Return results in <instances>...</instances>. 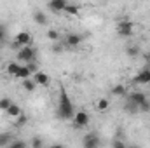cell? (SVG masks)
<instances>
[{"instance_id":"cell-33","label":"cell","mask_w":150,"mask_h":148,"mask_svg":"<svg viewBox=\"0 0 150 148\" xmlns=\"http://www.w3.org/2000/svg\"><path fill=\"white\" fill-rule=\"evenodd\" d=\"M49 148H65V145H61V143H54V145H51Z\"/></svg>"},{"instance_id":"cell-31","label":"cell","mask_w":150,"mask_h":148,"mask_svg":"<svg viewBox=\"0 0 150 148\" xmlns=\"http://www.w3.org/2000/svg\"><path fill=\"white\" fill-rule=\"evenodd\" d=\"M113 148H127V147H126L120 140H115V141H113Z\"/></svg>"},{"instance_id":"cell-24","label":"cell","mask_w":150,"mask_h":148,"mask_svg":"<svg viewBox=\"0 0 150 148\" xmlns=\"http://www.w3.org/2000/svg\"><path fill=\"white\" fill-rule=\"evenodd\" d=\"M65 12H67V14H79V5H75V4H70V2H68Z\"/></svg>"},{"instance_id":"cell-23","label":"cell","mask_w":150,"mask_h":148,"mask_svg":"<svg viewBox=\"0 0 150 148\" xmlns=\"http://www.w3.org/2000/svg\"><path fill=\"white\" fill-rule=\"evenodd\" d=\"M45 35H47L49 40H52V42H58V40H59V33H58L56 30H52V28H51V30H47V33H45Z\"/></svg>"},{"instance_id":"cell-3","label":"cell","mask_w":150,"mask_h":148,"mask_svg":"<svg viewBox=\"0 0 150 148\" xmlns=\"http://www.w3.org/2000/svg\"><path fill=\"white\" fill-rule=\"evenodd\" d=\"M133 21L131 19H120L119 23H117V33H119V37L122 38H129L133 35Z\"/></svg>"},{"instance_id":"cell-15","label":"cell","mask_w":150,"mask_h":148,"mask_svg":"<svg viewBox=\"0 0 150 148\" xmlns=\"http://www.w3.org/2000/svg\"><path fill=\"white\" fill-rule=\"evenodd\" d=\"M126 94H127V89H126L124 84H117V85H113L112 87V96L122 98V96H126Z\"/></svg>"},{"instance_id":"cell-9","label":"cell","mask_w":150,"mask_h":148,"mask_svg":"<svg viewBox=\"0 0 150 148\" xmlns=\"http://www.w3.org/2000/svg\"><path fill=\"white\" fill-rule=\"evenodd\" d=\"M133 82L138 84V85H142V84H150V68H143L140 73L133 78Z\"/></svg>"},{"instance_id":"cell-1","label":"cell","mask_w":150,"mask_h":148,"mask_svg":"<svg viewBox=\"0 0 150 148\" xmlns=\"http://www.w3.org/2000/svg\"><path fill=\"white\" fill-rule=\"evenodd\" d=\"M75 111H74V105H72V99L67 92L65 87H59V99H58V117L61 120H70L74 118Z\"/></svg>"},{"instance_id":"cell-28","label":"cell","mask_w":150,"mask_h":148,"mask_svg":"<svg viewBox=\"0 0 150 148\" xmlns=\"http://www.w3.org/2000/svg\"><path fill=\"white\" fill-rule=\"evenodd\" d=\"M42 147H44V141H42V138L35 136V138L32 140V148H42Z\"/></svg>"},{"instance_id":"cell-5","label":"cell","mask_w":150,"mask_h":148,"mask_svg":"<svg viewBox=\"0 0 150 148\" xmlns=\"http://www.w3.org/2000/svg\"><path fill=\"white\" fill-rule=\"evenodd\" d=\"M89 120H91V117H89V113H87L86 110L75 111L74 118H72V122H74V127H75V129H84L86 125H89Z\"/></svg>"},{"instance_id":"cell-13","label":"cell","mask_w":150,"mask_h":148,"mask_svg":"<svg viewBox=\"0 0 150 148\" xmlns=\"http://www.w3.org/2000/svg\"><path fill=\"white\" fill-rule=\"evenodd\" d=\"M5 113H7V117H11V118H14V120H16V118H18L19 115H23V110L19 108V105L12 103V105H11V108L5 111Z\"/></svg>"},{"instance_id":"cell-21","label":"cell","mask_w":150,"mask_h":148,"mask_svg":"<svg viewBox=\"0 0 150 148\" xmlns=\"http://www.w3.org/2000/svg\"><path fill=\"white\" fill-rule=\"evenodd\" d=\"M126 52H127V56H131V58H138V56H140V47H138V45H127Z\"/></svg>"},{"instance_id":"cell-11","label":"cell","mask_w":150,"mask_h":148,"mask_svg":"<svg viewBox=\"0 0 150 148\" xmlns=\"http://www.w3.org/2000/svg\"><path fill=\"white\" fill-rule=\"evenodd\" d=\"M33 82H35L37 85L47 87V85L51 84V77H49L47 73H44V72H37V73L33 75Z\"/></svg>"},{"instance_id":"cell-22","label":"cell","mask_w":150,"mask_h":148,"mask_svg":"<svg viewBox=\"0 0 150 148\" xmlns=\"http://www.w3.org/2000/svg\"><path fill=\"white\" fill-rule=\"evenodd\" d=\"M7 148H28V145H26L25 140H12V143Z\"/></svg>"},{"instance_id":"cell-30","label":"cell","mask_w":150,"mask_h":148,"mask_svg":"<svg viewBox=\"0 0 150 148\" xmlns=\"http://www.w3.org/2000/svg\"><path fill=\"white\" fill-rule=\"evenodd\" d=\"M61 51H63V45H61V42H54V45H52V52L59 54Z\"/></svg>"},{"instance_id":"cell-12","label":"cell","mask_w":150,"mask_h":148,"mask_svg":"<svg viewBox=\"0 0 150 148\" xmlns=\"http://www.w3.org/2000/svg\"><path fill=\"white\" fill-rule=\"evenodd\" d=\"M33 21L40 25V26H47V23H49V19H47V14H44L42 11H35L33 12Z\"/></svg>"},{"instance_id":"cell-2","label":"cell","mask_w":150,"mask_h":148,"mask_svg":"<svg viewBox=\"0 0 150 148\" xmlns=\"http://www.w3.org/2000/svg\"><path fill=\"white\" fill-rule=\"evenodd\" d=\"M35 56H37V51L32 45H26V47H23V49L18 51V59L23 61V63H26V65L28 63H33L35 61Z\"/></svg>"},{"instance_id":"cell-20","label":"cell","mask_w":150,"mask_h":148,"mask_svg":"<svg viewBox=\"0 0 150 148\" xmlns=\"http://www.w3.org/2000/svg\"><path fill=\"white\" fill-rule=\"evenodd\" d=\"M30 77H32V73H30V70L26 68V65L21 66L19 72H18V75H16V78H19V80H26V78H30Z\"/></svg>"},{"instance_id":"cell-6","label":"cell","mask_w":150,"mask_h":148,"mask_svg":"<svg viewBox=\"0 0 150 148\" xmlns=\"http://www.w3.org/2000/svg\"><path fill=\"white\" fill-rule=\"evenodd\" d=\"M100 145H101V140L96 132H89L82 140V148H100Z\"/></svg>"},{"instance_id":"cell-4","label":"cell","mask_w":150,"mask_h":148,"mask_svg":"<svg viewBox=\"0 0 150 148\" xmlns=\"http://www.w3.org/2000/svg\"><path fill=\"white\" fill-rule=\"evenodd\" d=\"M30 42H32V35H30L28 32H19V33L14 37V42L11 44V47L16 49V51H19V49L30 45Z\"/></svg>"},{"instance_id":"cell-29","label":"cell","mask_w":150,"mask_h":148,"mask_svg":"<svg viewBox=\"0 0 150 148\" xmlns=\"http://www.w3.org/2000/svg\"><path fill=\"white\" fill-rule=\"evenodd\" d=\"M26 68L30 70V73H32V75H35L38 72V66H37V63H35V61H33V63H28V65H26Z\"/></svg>"},{"instance_id":"cell-26","label":"cell","mask_w":150,"mask_h":148,"mask_svg":"<svg viewBox=\"0 0 150 148\" xmlns=\"http://www.w3.org/2000/svg\"><path fill=\"white\" fill-rule=\"evenodd\" d=\"M124 110L127 111V113H133V115H134V113H138V106L127 101V103H126V106H124Z\"/></svg>"},{"instance_id":"cell-14","label":"cell","mask_w":150,"mask_h":148,"mask_svg":"<svg viewBox=\"0 0 150 148\" xmlns=\"http://www.w3.org/2000/svg\"><path fill=\"white\" fill-rule=\"evenodd\" d=\"M12 134L11 132H0V148H7L12 143Z\"/></svg>"},{"instance_id":"cell-18","label":"cell","mask_w":150,"mask_h":148,"mask_svg":"<svg viewBox=\"0 0 150 148\" xmlns=\"http://www.w3.org/2000/svg\"><path fill=\"white\" fill-rule=\"evenodd\" d=\"M11 105H12V99H11L9 96L0 98V111H7L11 108Z\"/></svg>"},{"instance_id":"cell-19","label":"cell","mask_w":150,"mask_h":148,"mask_svg":"<svg viewBox=\"0 0 150 148\" xmlns=\"http://www.w3.org/2000/svg\"><path fill=\"white\" fill-rule=\"evenodd\" d=\"M21 85H23V89H25V91H28V92H33V91L37 89V84H35L32 78H26V80H23V84H21Z\"/></svg>"},{"instance_id":"cell-7","label":"cell","mask_w":150,"mask_h":148,"mask_svg":"<svg viewBox=\"0 0 150 148\" xmlns=\"http://www.w3.org/2000/svg\"><path fill=\"white\" fill-rule=\"evenodd\" d=\"M82 40H84V37L82 35H79V33H68L67 37H65V45L67 47H70V49H75V47H79L80 44H82Z\"/></svg>"},{"instance_id":"cell-8","label":"cell","mask_w":150,"mask_h":148,"mask_svg":"<svg viewBox=\"0 0 150 148\" xmlns=\"http://www.w3.org/2000/svg\"><path fill=\"white\" fill-rule=\"evenodd\" d=\"M145 99H147V96H145L143 92H140V91H133V92L127 94V101L133 103V105H136V106H140Z\"/></svg>"},{"instance_id":"cell-17","label":"cell","mask_w":150,"mask_h":148,"mask_svg":"<svg viewBox=\"0 0 150 148\" xmlns=\"http://www.w3.org/2000/svg\"><path fill=\"white\" fill-rule=\"evenodd\" d=\"M19 68H21V65H19V63H16V61H12V63H9V65H7L5 72L11 75V77H16L18 72H19Z\"/></svg>"},{"instance_id":"cell-32","label":"cell","mask_w":150,"mask_h":148,"mask_svg":"<svg viewBox=\"0 0 150 148\" xmlns=\"http://www.w3.org/2000/svg\"><path fill=\"white\" fill-rule=\"evenodd\" d=\"M4 38H5V28L0 25V42H4Z\"/></svg>"},{"instance_id":"cell-25","label":"cell","mask_w":150,"mask_h":148,"mask_svg":"<svg viewBox=\"0 0 150 148\" xmlns=\"http://www.w3.org/2000/svg\"><path fill=\"white\" fill-rule=\"evenodd\" d=\"M26 120H28V118H26V115L23 113V115H19V117L16 118V122H14V125H16V127H23V125L26 124Z\"/></svg>"},{"instance_id":"cell-16","label":"cell","mask_w":150,"mask_h":148,"mask_svg":"<svg viewBox=\"0 0 150 148\" xmlns=\"http://www.w3.org/2000/svg\"><path fill=\"white\" fill-rule=\"evenodd\" d=\"M108 108H110V99H108V98H100V99L96 101V110L98 111L103 113V111H107Z\"/></svg>"},{"instance_id":"cell-34","label":"cell","mask_w":150,"mask_h":148,"mask_svg":"<svg viewBox=\"0 0 150 148\" xmlns=\"http://www.w3.org/2000/svg\"><path fill=\"white\" fill-rule=\"evenodd\" d=\"M145 58H147V59L150 61V52H149V54H145Z\"/></svg>"},{"instance_id":"cell-27","label":"cell","mask_w":150,"mask_h":148,"mask_svg":"<svg viewBox=\"0 0 150 148\" xmlns=\"http://www.w3.org/2000/svg\"><path fill=\"white\" fill-rule=\"evenodd\" d=\"M138 110H140V111H145V113H149V111H150V99H149V98H147V99H145V101H143L140 106H138Z\"/></svg>"},{"instance_id":"cell-10","label":"cell","mask_w":150,"mask_h":148,"mask_svg":"<svg viewBox=\"0 0 150 148\" xmlns=\"http://www.w3.org/2000/svg\"><path fill=\"white\" fill-rule=\"evenodd\" d=\"M67 5H68V0H51L47 7L54 12H65Z\"/></svg>"}]
</instances>
